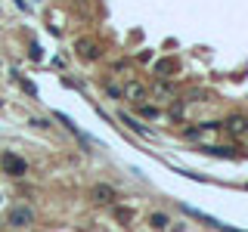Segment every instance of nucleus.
<instances>
[{"mask_svg": "<svg viewBox=\"0 0 248 232\" xmlns=\"http://www.w3.org/2000/svg\"><path fill=\"white\" fill-rule=\"evenodd\" d=\"M0 167H3V174H10V176H22V174H28L25 158H19L16 152H3V155H0Z\"/></svg>", "mask_w": 248, "mask_h": 232, "instance_id": "obj_1", "label": "nucleus"}, {"mask_svg": "<svg viewBox=\"0 0 248 232\" xmlns=\"http://www.w3.org/2000/svg\"><path fill=\"white\" fill-rule=\"evenodd\" d=\"M6 223H10V226H31V223H34V211H31V207H25V204H16L10 214H6Z\"/></svg>", "mask_w": 248, "mask_h": 232, "instance_id": "obj_2", "label": "nucleus"}, {"mask_svg": "<svg viewBox=\"0 0 248 232\" xmlns=\"http://www.w3.org/2000/svg\"><path fill=\"white\" fill-rule=\"evenodd\" d=\"M75 50H78V56H84V59L99 56V46H96V41H90V37H81V41L75 44Z\"/></svg>", "mask_w": 248, "mask_h": 232, "instance_id": "obj_3", "label": "nucleus"}, {"mask_svg": "<svg viewBox=\"0 0 248 232\" xmlns=\"http://www.w3.org/2000/svg\"><path fill=\"white\" fill-rule=\"evenodd\" d=\"M124 96H127L130 102L143 105V99H146V87H143V84H137V81H127V84H124Z\"/></svg>", "mask_w": 248, "mask_h": 232, "instance_id": "obj_4", "label": "nucleus"}, {"mask_svg": "<svg viewBox=\"0 0 248 232\" xmlns=\"http://www.w3.org/2000/svg\"><path fill=\"white\" fill-rule=\"evenodd\" d=\"M115 198H118V195H115V189H112V186H106V183H99L96 189H93V201H99V204H112Z\"/></svg>", "mask_w": 248, "mask_h": 232, "instance_id": "obj_5", "label": "nucleus"}, {"mask_svg": "<svg viewBox=\"0 0 248 232\" xmlns=\"http://www.w3.org/2000/svg\"><path fill=\"white\" fill-rule=\"evenodd\" d=\"M227 130H230L232 136H245L248 133V121L242 118V115H232V118L227 121Z\"/></svg>", "mask_w": 248, "mask_h": 232, "instance_id": "obj_6", "label": "nucleus"}, {"mask_svg": "<svg viewBox=\"0 0 248 232\" xmlns=\"http://www.w3.org/2000/svg\"><path fill=\"white\" fill-rule=\"evenodd\" d=\"M118 118H121V124H127V127H130V130H134V133H137V136H149V130H146V127H143V124H137L134 118H130V115H124V112H121V115H118Z\"/></svg>", "mask_w": 248, "mask_h": 232, "instance_id": "obj_7", "label": "nucleus"}, {"mask_svg": "<svg viewBox=\"0 0 248 232\" xmlns=\"http://www.w3.org/2000/svg\"><path fill=\"white\" fill-rule=\"evenodd\" d=\"M149 223H152V229H165L170 220H168L165 214H152V217H149Z\"/></svg>", "mask_w": 248, "mask_h": 232, "instance_id": "obj_8", "label": "nucleus"}, {"mask_svg": "<svg viewBox=\"0 0 248 232\" xmlns=\"http://www.w3.org/2000/svg\"><path fill=\"white\" fill-rule=\"evenodd\" d=\"M140 112H143V115H146V118H155V115H158V112H155V108H152V105H140Z\"/></svg>", "mask_w": 248, "mask_h": 232, "instance_id": "obj_9", "label": "nucleus"}, {"mask_svg": "<svg viewBox=\"0 0 248 232\" xmlns=\"http://www.w3.org/2000/svg\"><path fill=\"white\" fill-rule=\"evenodd\" d=\"M22 87H25V90L31 93V96H37V87H34V84H31V81H22Z\"/></svg>", "mask_w": 248, "mask_h": 232, "instance_id": "obj_10", "label": "nucleus"}]
</instances>
